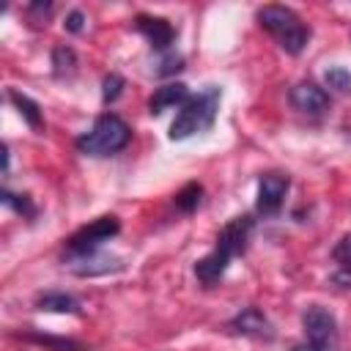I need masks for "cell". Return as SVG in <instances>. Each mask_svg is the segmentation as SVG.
<instances>
[{"mask_svg":"<svg viewBox=\"0 0 351 351\" xmlns=\"http://www.w3.org/2000/svg\"><path fill=\"white\" fill-rule=\"evenodd\" d=\"M219 101H222V90L217 85H206L197 96H189L178 115L170 123V140H186L192 134H200L206 129L214 126L217 112H219Z\"/></svg>","mask_w":351,"mask_h":351,"instance_id":"obj_1","label":"cell"},{"mask_svg":"<svg viewBox=\"0 0 351 351\" xmlns=\"http://www.w3.org/2000/svg\"><path fill=\"white\" fill-rule=\"evenodd\" d=\"M132 140V129L129 123L115 115V112H104L93 121V126L88 132H82L77 137V151L85 156H112L118 151H123Z\"/></svg>","mask_w":351,"mask_h":351,"instance_id":"obj_2","label":"cell"},{"mask_svg":"<svg viewBox=\"0 0 351 351\" xmlns=\"http://www.w3.org/2000/svg\"><path fill=\"white\" fill-rule=\"evenodd\" d=\"M255 19L263 30H269L277 38V44L288 55H299L310 41V27L288 5H263V8H258Z\"/></svg>","mask_w":351,"mask_h":351,"instance_id":"obj_3","label":"cell"},{"mask_svg":"<svg viewBox=\"0 0 351 351\" xmlns=\"http://www.w3.org/2000/svg\"><path fill=\"white\" fill-rule=\"evenodd\" d=\"M118 230H121V222H118V217H112V214H104V217L93 219L90 225H85V228H80L74 236H69L66 250H63V261L82 258V255H90V252L101 250V244L110 241L112 236H118Z\"/></svg>","mask_w":351,"mask_h":351,"instance_id":"obj_4","label":"cell"},{"mask_svg":"<svg viewBox=\"0 0 351 351\" xmlns=\"http://www.w3.org/2000/svg\"><path fill=\"white\" fill-rule=\"evenodd\" d=\"M302 329H304V337L313 346H318L321 351H332L337 346V321L321 304L304 307V313H302Z\"/></svg>","mask_w":351,"mask_h":351,"instance_id":"obj_5","label":"cell"},{"mask_svg":"<svg viewBox=\"0 0 351 351\" xmlns=\"http://www.w3.org/2000/svg\"><path fill=\"white\" fill-rule=\"evenodd\" d=\"M252 225H255V222H252L250 214H239V217L228 219V222L222 225V230L217 233L214 250H217L219 255H225L228 261H233L236 255H241V252L247 250L250 236H252Z\"/></svg>","mask_w":351,"mask_h":351,"instance_id":"obj_6","label":"cell"},{"mask_svg":"<svg viewBox=\"0 0 351 351\" xmlns=\"http://www.w3.org/2000/svg\"><path fill=\"white\" fill-rule=\"evenodd\" d=\"M288 176L285 173H277V170H269L258 178V197H255V208L258 214L263 217H274L282 203H285V195H288Z\"/></svg>","mask_w":351,"mask_h":351,"instance_id":"obj_7","label":"cell"},{"mask_svg":"<svg viewBox=\"0 0 351 351\" xmlns=\"http://www.w3.org/2000/svg\"><path fill=\"white\" fill-rule=\"evenodd\" d=\"M288 99H291L293 110H299L307 118H321V115L329 112V93L321 85H315V82H307V80L304 82H296L291 88Z\"/></svg>","mask_w":351,"mask_h":351,"instance_id":"obj_8","label":"cell"},{"mask_svg":"<svg viewBox=\"0 0 351 351\" xmlns=\"http://www.w3.org/2000/svg\"><path fill=\"white\" fill-rule=\"evenodd\" d=\"M228 326H230L236 335L252 337V340H271V337H274V324H271L269 315H266L263 310H258V307H244V310H239V313L230 318Z\"/></svg>","mask_w":351,"mask_h":351,"instance_id":"obj_9","label":"cell"},{"mask_svg":"<svg viewBox=\"0 0 351 351\" xmlns=\"http://www.w3.org/2000/svg\"><path fill=\"white\" fill-rule=\"evenodd\" d=\"M134 27H137V33H143L145 36V41L162 55V52H167L170 49V44L176 41V27L167 22V19H162V16H148V14H140L137 19H134Z\"/></svg>","mask_w":351,"mask_h":351,"instance_id":"obj_10","label":"cell"},{"mask_svg":"<svg viewBox=\"0 0 351 351\" xmlns=\"http://www.w3.org/2000/svg\"><path fill=\"white\" fill-rule=\"evenodd\" d=\"M69 269L80 277H96V274H107V271H115L121 269V258H112V255H104V252H90V255H82V258H71L66 261Z\"/></svg>","mask_w":351,"mask_h":351,"instance_id":"obj_11","label":"cell"},{"mask_svg":"<svg viewBox=\"0 0 351 351\" xmlns=\"http://www.w3.org/2000/svg\"><path fill=\"white\" fill-rule=\"evenodd\" d=\"M186 99H189V93H186L184 82H167V85L156 88L154 96L148 99V112L151 115H162L165 110H170L176 104H184Z\"/></svg>","mask_w":351,"mask_h":351,"instance_id":"obj_12","label":"cell"},{"mask_svg":"<svg viewBox=\"0 0 351 351\" xmlns=\"http://www.w3.org/2000/svg\"><path fill=\"white\" fill-rule=\"evenodd\" d=\"M228 263H230V261H228L225 255H219L217 250H211L208 255H203V258L195 263V277H197V282H200L203 288L217 285V282L222 280V274H225Z\"/></svg>","mask_w":351,"mask_h":351,"instance_id":"obj_13","label":"cell"},{"mask_svg":"<svg viewBox=\"0 0 351 351\" xmlns=\"http://www.w3.org/2000/svg\"><path fill=\"white\" fill-rule=\"evenodd\" d=\"M8 101L16 107V112L22 115V121H25L30 129L41 132V126H44V115H41V107H38V104H36L30 96L19 93L16 88H8Z\"/></svg>","mask_w":351,"mask_h":351,"instance_id":"obj_14","label":"cell"},{"mask_svg":"<svg viewBox=\"0 0 351 351\" xmlns=\"http://www.w3.org/2000/svg\"><path fill=\"white\" fill-rule=\"evenodd\" d=\"M36 307L44 313H80V302L63 291H47L36 296Z\"/></svg>","mask_w":351,"mask_h":351,"instance_id":"obj_15","label":"cell"},{"mask_svg":"<svg viewBox=\"0 0 351 351\" xmlns=\"http://www.w3.org/2000/svg\"><path fill=\"white\" fill-rule=\"evenodd\" d=\"M52 74L58 80H69V77L77 74V52L71 47L60 44V47L52 49Z\"/></svg>","mask_w":351,"mask_h":351,"instance_id":"obj_16","label":"cell"},{"mask_svg":"<svg viewBox=\"0 0 351 351\" xmlns=\"http://www.w3.org/2000/svg\"><path fill=\"white\" fill-rule=\"evenodd\" d=\"M19 337H25L30 343H38V346H47L49 351H82V343L69 340V337H52V335H38V332H25Z\"/></svg>","mask_w":351,"mask_h":351,"instance_id":"obj_17","label":"cell"},{"mask_svg":"<svg viewBox=\"0 0 351 351\" xmlns=\"http://www.w3.org/2000/svg\"><path fill=\"white\" fill-rule=\"evenodd\" d=\"M200 195H203V186L197 184V181H189L186 186H181L178 192H176V208L178 211H184V214H192L197 206H200Z\"/></svg>","mask_w":351,"mask_h":351,"instance_id":"obj_18","label":"cell"},{"mask_svg":"<svg viewBox=\"0 0 351 351\" xmlns=\"http://www.w3.org/2000/svg\"><path fill=\"white\" fill-rule=\"evenodd\" d=\"M324 82H326V88H332L337 93H348L351 90V71L346 66H329L324 71Z\"/></svg>","mask_w":351,"mask_h":351,"instance_id":"obj_19","label":"cell"},{"mask_svg":"<svg viewBox=\"0 0 351 351\" xmlns=\"http://www.w3.org/2000/svg\"><path fill=\"white\" fill-rule=\"evenodd\" d=\"M0 200H3L8 208H14L16 214H22L25 219H33V217H36V206H33V200H30L27 195H14V192L3 189V192H0Z\"/></svg>","mask_w":351,"mask_h":351,"instance_id":"obj_20","label":"cell"},{"mask_svg":"<svg viewBox=\"0 0 351 351\" xmlns=\"http://www.w3.org/2000/svg\"><path fill=\"white\" fill-rule=\"evenodd\" d=\"M181 69H184V58H181L178 52L167 49V52H162V55H159L154 74H156V77H170V74H176V71H181Z\"/></svg>","mask_w":351,"mask_h":351,"instance_id":"obj_21","label":"cell"},{"mask_svg":"<svg viewBox=\"0 0 351 351\" xmlns=\"http://www.w3.org/2000/svg\"><path fill=\"white\" fill-rule=\"evenodd\" d=\"M123 77L121 74H107L104 80H101V101L104 104H112L121 93H123Z\"/></svg>","mask_w":351,"mask_h":351,"instance_id":"obj_22","label":"cell"},{"mask_svg":"<svg viewBox=\"0 0 351 351\" xmlns=\"http://www.w3.org/2000/svg\"><path fill=\"white\" fill-rule=\"evenodd\" d=\"M332 258L337 261V266H343V269H351V233H346L337 244H335V250H332Z\"/></svg>","mask_w":351,"mask_h":351,"instance_id":"obj_23","label":"cell"},{"mask_svg":"<svg viewBox=\"0 0 351 351\" xmlns=\"http://www.w3.org/2000/svg\"><path fill=\"white\" fill-rule=\"evenodd\" d=\"M63 27H66L69 33H82V27H85V14H82L80 8L69 11L66 19H63Z\"/></svg>","mask_w":351,"mask_h":351,"instance_id":"obj_24","label":"cell"},{"mask_svg":"<svg viewBox=\"0 0 351 351\" xmlns=\"http://www.w3.org/2000/svg\"><path fill=\"white\" fill-rule=\"evenodd\" d=\"M332 282H337L340 288H351V269H337L335 274H332Z\"/></svg>","mask_w":351,"mask_h":351,"instance_id":"obj_25","label":"cell"},{"mask_svg":"<svg viewBox=\"0 0 351 351\" xmlns=\"http://www.w3.org/2000/svg\"><path fill=\"white\" fill-rule=\"evenodd\" d=\"M291 351H321V348H318V346H313L310 340H304V343H296Z\"/></svg>","mask_w":351,"mask_h":351,"instance_id":"obj_26","label":"cell"},{"mask_svg":"<svg viewBox=\"0 0 351 351\" xmlns=\"http://www.w3.org/2000/svg\"><path fill=\"white\" fill-rule=\"evenodd\" d=\"M3 173H8V148L3 145Z\"/></svg>","mask_w":351,"mask_h":351,"instance_id":"obj_27","label":"cell"}]
</instances>
